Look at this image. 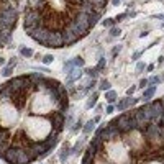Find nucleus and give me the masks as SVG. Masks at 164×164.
I'll return each mask as SVG.
<instances>
[{"label": "nucleus", "instance_id": "obj_17", "mask_svg": "<svg viewBox=\"0 0 164 164\" xmlns=\"http://www.w3.org/2000/svg\"><path fill=\"white\" fill-rule=\"evenodd\" d=\"M74 66H84V59L82 57H76V61L72 62Z\"/></svg>", "mask_w": 164, "mask_h": 164}, {"label": "nucleus", "instance_id": "obj_16", "mask_svg": "<svg viewBox=\"0 0 164 164\" xmlns=\"http://www.w3.org/2000/svg\"><path fill=\"white\" fill-rule=\"evenodd\" d=\"M85 72H87L89 76L92 77V79H95V77H97V69H87Z\"/></svg>", "mask_w": 164, "mask_h": 164}, {"label": "nucleus", "instance_id": "obj_10", "mask_svg": "<svg viewBox=\"0 0 164 164\" xmlns=\"http://www.w3.org/2000/svg\"><path fill=\"white\" fill-rule=\"evenodd\" d=\"M97 97H98V94H94L92 97L89 98V102H87V105H85V108H87V110H89V108H92L94 105H95V103H97Z\"/></svg>", "mask_w": 164, "mask_h": 164}, {"label": "nucleus", "instance_id": "obj_14", "mask_svg": "<svg viewBox=\"0 0 164 164\" xmlns=\"http://www.w3.org/2000/svg\"><path fill=\"white\" fill-rule=\"evenodd\" d=\"M21 54H23V56H26V57H30V56H33V51H31V49H28V48H23V49H21Z\"/></svg>", "mask_w": 164, "mask_h": 164}, {"label": "nucleus", "instance_id": "obj_28", "mask_svg": "<svg viewBox=\"0 0 164 164\" xmlns=\"http://www.w3.org/2000/svg\"><path fill=\"white\" fill-rule=\"evenodd\" d=\"M161 100H163V105H164V97H163V98H161Z\"/></svg>", "mask_w": 164, "mask_h": 164}, {"label": "nucleus", "instance_id": "obj_8", "mask_svg": "<svg viewBox=\"0 0 164 164\" xmlns=\"http://www.w3.org/2000/svg\"><path fill=\"white\" fill-rule=\"evenodd\" d=\"M154 92H156V87H154V85H151L148 90H144V94H143V100H149V98L154 95Z\"/></svg>", "mask_w": 164, "mask_h": 164}, {"label": "nucleus", "instance_id": "obj_22", "mask_svg": "<svg viewBox=\"0 0 164 164\" xmlns=\"http://www.w3.org/2000/svg\"><path fill=\"white\" fill-rule=\"evenodd\" d=\"M143 69H144V64L143 62H139L138 66H136V71H143Z\"/></svg>", "mask_w": 164, "mask_h": 164}, {"label": "nucleus", "instance_id": "obj_9", "mask_svg": "<svg viewBox=\"0 0 164 164\" xmlns=\"http://www.w3.org/2000/svg\"><path fill=\"white\" fill-rule=\"evenodd\" d=\"M72 72H74V74H69V77H67V85H69V84H71L72 81L79 79V77H81V74H82L81 71H72Z\"/></svg>", "mask_w": 164, "mask_h": 164}, {"label": "nucleus", "instance_id": "obj_19", "mask_svg": "<svg viewBox=\"0 0 164 164\" xmlns=\"http://www.w3.org/2000/svg\"><path fill=\"white\" fill-rule=\"evenodd\" d=\"M159 81H161V79H159V77H153V79H151V81H148V84H158Z\"/></svg>", "mask_w": 164, "mask_h": 164}, {"label": "nucleus", "instance_id": "obj_5", "mask_svg": "<svg viewBox=\"0 0 164 164\" xmlns=\"http://www.w3.org/2000/svg\"><path fill=\"white\" fill-rule=\"evenodd\" d=\"M138 102V98H125V100H122V102H118L117 108L118 112H125L128 107H131V105H135V103Z\"/></svg>", "mask_w": 164, "mask_h": 164}, {"label": "nucleus", "instance_id": "obj_7", "mask_svg": "<svg viewBox=\"0 0 164 164\" xmlns=\"http://www.w3.org/2000/svg\"><path fill=\"white\" fill-rule=\"evenodd\" d=\"M72 153V149H71V146L69 144H64V148H62V151H61V154H59V159H61L62 163H66V159L69 158V154Z\"/></svg>", "mask_w": 164, "mask_h": 164}, {"label": "nucleus", "instance_id": "obj_15", "mask_svg": "<svg viewBox=\"0 0 164 164\" xmlns=\"http://www.w3.org/2000/svg\"><path fill=\"white\" fill-rule=\"evenodd\" d=\"M53 59H54V57H53L51 54H48V56H44L43 59H41V61L44 62V64H49V62H53Z\"/></svg>", "mask_w": 164, "mask_h": 164}, {"label": "nucleus", "instance_id": "obj_4", "mask_svg": "<svg viewBox=\"0 0 164 164\" xmlns=\"http://www.w3.org/2000/svg\"><path fill=\"white\" fill-rule=\"evenodd\" d=\"M20 16V0H0V48L12 40Z\"/></svg>", "mask_w": 164, "mask_h": 164}, {"label": "nucleus", "instance_id": "obj_18", "mask_svg": "<svg viewBox=\"0 0 164 164\" xmlns=\"http://www.w3.org/2000/svg\"><path fill=\"white\" fill-rule=\"evenodd\" d=\"M103 66H105V59H102V61L98 62V66H97V71H102Z\"/></svg>", "mask_w": 164, "mask_h": 164}, {"label": "nucleus", "instance_id": "obj_11", "mask_svg": "<svg viewBox=\"0 0 164 164\" xmlns=\"http://www.w3.org/2000/svg\"><path fill=\"white\" fill-rule=\"evenodd\" d=\"M105 98H107L108 102L112 103V102H115V98H117V94L113 92V90H110V92H107V94H105Z\"/></svg>", "mask_w": 164, "mask_h": 164}, {"label": "nucleus", "instance_id": "obj_20", "mask_svg": "<svg viewBox=\"0 0 164 164\" xmlns=\"http://www.w3.org/2000/svg\"><path fill=\"white\" fill-rule=\"evenodd\" d=\"M146 85H148V79H143L139 82V87H146Z\"/></svg>", "mask_w": 164, "mask_h": 164}, {"label": "nucleus", "instance_id": "obj_2", "mask_svg": "<svg viewBox=\"0 0 164 164\" xmlns=\"http://www.w3.org/2000/svg\"><path fill=\"white\" fill-rule=\"evenodd\" d=\"M82 164H164V105L154 100L103 123Z\"/></svg>", "mask_w": 164, "mask_h": 164}, {"label": "nucleus", "instance_id": "obj_27", "mask_svg": "<svg viewBox=\"0 0 164 164\" xmlns=\"http://www.w3.org/2000/svg\"><path fill=\"white\" fill-rule=\"evenodd\" d=\"M118 2H120V0H113V3H115V5H118Z\"/></svg>", "mask_w": 164, "mask_h": 164}, {"label": "nucleus", "instance_id": "obj_6", "mask_svg": "<svg viewBox=\"0 0 164 164\" xmlns=\"http://www.w3.org/2000/svg\"><path fill=\"white\" fill-rule=\"evenodd\" d=\"M97 122H100V117H95L94 120H89V122L85 123V126H84V135H90V131L94 130V126H95Z\"/></svg>", "mask_w": 164, "mask_h": 164}, {"label": "nucleus", "instance_id": "obj_1", "mask_svg": "<svg viewBox=\"0 0 164 164\" xmlns=\"http://www.w3.org/2000/svg\"><path fill=\"white\" fill-rule=\"evenodd\" d=\"M66 85L38 72L0 85V159L31 164L57 146L67 125Z\"/></svg>", "mask_w": 164, "mask_h": 164}, {"label": "nucleus", "instance_id": "obj_3", "mask_svg": "<svg viewBox=\"0 0 164 164\" xmlns=\"http://www.w3.org/2000/svg\"><path fill=\"white\" fill-rule=\"evenodd\" d=\"M108 0H26L23 30L46 48H66L89 35Z\"/></svg>", "mask_w": 164, "mask_h": 164}, {"label": "nucleus", "instance_id": "obj_12", "mask_svg": "<svg viewBox=\"0 0 164 164\" xmlns=\"http://www.w3.org/2000/svg\"><path fill=\"white\" fill-rule=\"evenodd\" d=\"M13 67L15 66H7L5 69H3V71H2V76H5V77H8L12 74V71H13Z\"/></svg>", "mask_w": 164, "mask_h": 164}, {"label": "nucleus", "instance_id": "obj_23", "mask_svg": "<svg viewBox=\"0 0 164 164\" xmlns=\"http://www.w3.org/2000/svg\"><path fill=\"white\" fill-rule=\"evenodd\" d=\"M117 35H120V30H117V28H113V30H112V36H117Z\"/></svg>", "mask_w": 164, "mask_h": 164}, {"label": "nucleus", "instance_id": "obj_24", "mask_svg": "<svg viewBox=\"0 0 164 164\" xmlns=\"http://www.w3.org/2000/svg\"><path fill=\"white\" fill-rule=\"evenodd\" d=\"M113 110H115V107H113V105H108V107H107V113H112Z\"/></svg>", "mask_w": 164, "mask_h": 164}, {"label": "nucleus", "instance_id": "obj_25", "mask_svg": "<svg viewBox=\"0 0 164 164\" xmlns=\"http://www.w3.org/2000/svg\"><path fill=\"white\" fill-rule=\"evenodd\" d=\"M133 92H135V87H131V89H128V92L126 94H128V95H133Z\"/></svg>", "mask_w": 164, "mask_h": 164}, {"label": "nucleus", "instance_id": "obj_26", "mask_svg": "<svg viewBox=\"0 0 164 164\" xmlns=\"http://www.w3.org/2000/svg\"><path fill=\"white\" fill-rule=\"evenodd\" d=\"M2 64H5V59H3V57H0V66H2Z\"/></svg>", "mask_w": 164, "mask_h": 164}, {"label": "nucleus", "instance_id": "obj_13", "mask_svg": "<svg viewBox=\"0 0 164 164\" xmlns=\"http://www.w3.org/2000/svg\"><path fill=\"white\" fill-rule=\"evenodd\" d=\"M100 89H102V90H108V89H110V82H108V81H102V82H100Z\"/></svg>", "mask_w": 164, "mask_h": 164}, {"label": "nucleus", "instance_id": "obj_21", "mask_svg": "<svg viewBox=\"0 0 164 164\" xmlns=\"http://www.w3.org/2000/svg\"><path fill=\"white\" fill-rule=\"evenodd\" d=\"M103 25H105V26H112L113 25V20H105V21H103Z\"/></svg>", "mask_w": 164, "mask_h": 164}]
</instances>
